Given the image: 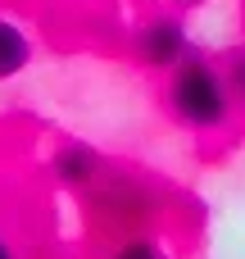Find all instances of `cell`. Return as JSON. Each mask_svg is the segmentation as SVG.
Instances as JSON below:
<instances>
[{
    "mask_svg": "<svg viewBox=\"0 0 245 259\" xmlns=\"http://www.w3.org/2000/svg\"><path fill=\"white\" fill-rule=\"evenodd\" d=\"M177 5H195V0H177Z\"/></svg>",
    "mask_w": 245,
    "mask_h": 259,
    "instance_id": "cell-8",
    "label": "cell"
},
{
    "mask_svg": "<svg viewBox=\"0 0 245 259\" xmlns=\"http://www.w3.org/2000/svg\"><path fill=\"white\" fill-rule=\"evenodd\" d=\"M141 55H145L155 68H177L182 55H186V32H182V23H177V18H155V23H145V32H141Z\"/></svg>",
    "mask_w": 245,
    "mask_h": 259,
    "instance_id": "cell-2",
    "label": "cell"
},
{
    "mask_svg": "<svg viewBox=\"0 0 245 259\" xmlns=\"http://www.w3.org/2000/svg\"><path fill=\"white\" fill-rule=\"evenodd\" d=\"M232 82H236V91L245 96V50L236 55V59H232Z\"/></svg>",
    "mask_w": 245,
    "mask_h": 259,
    "instance_id": "cell-6",
    "label": "cell"
},
{
    "mask_svg": "<svg viewBox=\"0 0 245 259\" xmlns=\"http://www.w3.org/2000/svg\"><path fill=\"white\" fill-rule=\"evenodd\" d=\"M168 100H173V114L195 123V127H214L227 118V82L200 59H186L173 68Z\"/></svg>",
    "mask_w": 245,
    "mask_h": 259,
    "instance_id": "cell-1",
    "label": "cell"
},
{
    "mask_svg": "<svg viewBox=\"0 0 245 259\" xmlns=\"http://www.w3.org/2000/svg\"><path fill=\"white\" fill-rule=\"evenodd\" d=\"M27 64H32V36L14 18H0V82H14L18 73H27Z\"/></svg>",
    "mask_w": 245,
    "mask_h": 259,
    "instance_id": "cell-3",
    "label": "cell"
},
{
    "mask_svg": "<svg viewBox=\"0 0 245 259\" xmlns=\"http://www.w3.org/2000/svg\"><path fill=\"white\" fill-rule=\"evenodd\" d=\"M114 259H164V255H159V246H155V241L136 237V241H127V246H123Z\"/></svg>",
    "mask_w": 245,
    "mask_h": 259,
    "instance_id": "cell-5",
    "label": "cell"
},
{
    "mask_svg": "<svg viewBox=\"0 0 245 259\" xmlns=\"http://www.w3.org/2000/svg\"><path fill=\"white\" fill-rule=\"evenodd\" d=\"M0 259H14V250H9V241L0 237Z\"/></svg>",
    "mask_w": 245,
    "mask_h": 259,
    "instance_id": "cell-7",
    "label": "cell"
},
{
    "mask_svg": "<svg viewBox=\"0 0 245 259\" xmlns=\"http://www.w3.org/2000/svg\"><path fill=\"white\" fill-rule=\"evenodd\" d=\"M55 173H59V182H68V187H86V182L95 178V159H91L86 146H64V150L55 155Z\"/></svg>",
    "mask_w": 245,
    "mask_h": 259,
    "instance_id": "cell-4",
    "label": "cell"
}]
</instances>
